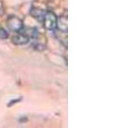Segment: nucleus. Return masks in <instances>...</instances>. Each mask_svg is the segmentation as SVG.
<instances>
[{"label":"nucleus","instance_id":"obj_3","mask_svg":"<svg viewBox=\"0 0 113 128\" xmlns=\"http://www.w3.org/2000/svg\"><path fill=\"white\" fill-rule=\"evenodd\" d=\"M11 40L16 45H24L29 43L30 38L26 34H16L12 37Z\"/></svg>","mask_w":113,"mask_h":128},{"label":"nucleus","instance_id":"obj_2","mask_svg":"<svg viewBox=\"0 0 113 128\" xmlns=\"http://www.w3.org/2000/svg\"><path fill=\"white\" fill-rule=\"evenodd\" d=\"M7 26L10 30L14 32H20L22 29H24L23 22L15 16H9L7 20Z\"/></svg>","mask_w":113,"mask_h":128},{"label":"nucleus","instance_id":"obj_1","mask_svg":"<svg viewBox=\"0 0 113 128\" xmlns=\"http://www.w3.org/2000/svg\"><path fill=\"white\" fill-rule=\"evenodd\" d=\"M44 26L49 31H53L56 28L57 26V17L53 12L48 11L44 15Z\"/></svg>","mask_w":113,"mask_h":128},{"label":"nucleus","instance_id":"obj_4","mask_svg":"<svg viewBox=\"0 0 113 128\" xmlns=\"http://www.w3.org/2000/svg\"><path fill=\"white\" fill-rule=\"evenodd\" d=\"M61 32H66L67 28H68V24H67V17L66 16H60L59 18L57 19V26Z\"/></svg>","mask_w":113,"mask_h":128},{"label":"nucleus","instance_id":"obj_5","mask_svg":"<svg viewBox=\"0 0 113 128\" xmlns=\"http://www.w3.org/2000/svg\"><path fill=\"white\" fill-rule=\"evenodd\" d=\"M8 37H9V34H8L7 31L0 28V38L6 40V38H8Z\"/></svg>","mask_w":113,"mask_h":128}]
</instances>
